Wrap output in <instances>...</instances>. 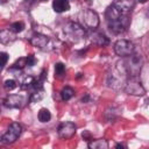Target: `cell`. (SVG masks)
<instances>
[{"label":"cell","instance_id":"obj_1","mask_svg":"<svg viewBox=\"0 0 149 149\" xmlns=\"http://www.w3.org/2000/svg\"><path fill=\"white\" fill-rule=\"evenodd\" d=\"M105 16H106L108 29L113 34H122V33H125L127 30V28L129 26V17H128V15L126 13L120 12L113 5L107 7Z\"/></svg>","mask_w":149,"mask_h":149},{"label":"cell","instance_id":"obj_14","mask_svg":"<svg viewBox=\"0 0 149 149\" xmlns=\"http://www.w3.org/2000/svg\"><path fill=\"white\" fill-rule=\"evenodd\" d=\"M90 149H107L109 147L107 140L105 139H97V140H91L87 144Z\"/></svg>","mask_w":149,"mask_h":149},{"label":"cell","instance_id":"obj_22","mask_svg":"<svg viewBox=\"0 0 149 149\" xmlns=\"http://www.w3.org/2000/svg\"><path fill=\"white\" fill-rule=\"evenodd\" d=\"M43 95H44L43 94V90H38V91H35L34 93H31L29 100H30V102H37V101L42 100Z\"/></svg>","mask_w":149,"mask_h":149},{"label":"cell","instance_id":"obj_9","mask_svg":"<svg viewBox=\"0 0 149 149\" xmlns=\"http://www.w3.org/2000/svg\"><path fill=\"white\" fill-rule=\"evenodd\" d=\"M83 21L84 24L90 29H95L99 26V15L93 9H85L83 13Z\"/></svg>","mask_w":149,"mask_h":149},{"label":"cell","instance_id":"obj_23","mask_svg":"<svg viewBox=\"0 0 149 149\" xmlns=\"http://www.w3.org/2000/svg\"><path fill=\"white\" fill-rule=\"evenodd\" d=\"M24 66H27V57H21V58H19V59L14 63V65H13L12 69H19V70H22Z\"/></svg>","mask_w":149,"mask_h":149},{"label":"cell","instance_id":"obj_2","mask_svg":"<svg viewBox=\"0 0 149 149\" xmlns=\"http://www.w3.org/2000/svg\"><path fill=\"white\" fill-rule=\"evenodd\" d=\"M64 34L66 35V37L70 41H72L74 43H77V42H79L86 37V31H85L84 27L80 26L78 22H73V21L68 22L65 24Z\"/></svg>","mask_w":149,"mask_h":149},{"label":"cell","instance_id":"obj_21","mask_svg":"<svg viewBox=\"0 0 149 149\" xmlns=\"http://www.w3.org/2000/svg\"><path fill=\"white\" fill-rule=\"evenodd\" d=\"M65 73V66L63 63H56L55 64V77L61 78Z\"/></svg>","mask_w":149,"mask_h":149},{"label":"cell","instance_id":"obj_12","mask_svg":"<svg viewBox=\"0 0 149 149\" xmlns=\"http://www.w3.org/2000/svg\"><path fill=\"white\" fill-rule=\"evenodd\" d=\"M49 38L45 36V35H42V34H35L31 36L30 38V44L33 47H36L38 49H43L44 47H47V43H48Z\"/></svg>","mask_w":149,"mask_h":149},{"label":"cell","instance_id":"obj_16","mask_svg":"<svg viewBox=\"0 0 149 149\" xmlns=\"http://www.w3.org/2000/svg\"><path fill=\"white\" fill-rule=\"evenodd\" d=\"M92 41H93L95 44L100 45V47L107 45V44L109 43L108 38H107L104 34H101V33H95V34H93V36H92Z\"/></svg>","mask_w":149,"mask_h":149},{"label":"cell","instance_id":"obj_26","mask_svg":"<svg viewBox=\"0 0 149 149\" xmlns=\"http://www.w3.org/2000/svg\"><path fill=\"white\" fill-rule=\"evenodd\" d=\"M1 55V68L3 69L5 68V65L7 64V61H8V55H7V52H1L0 54Z\"/></svg>","mask_w":149,"mask_h":149},{"label":"cell","instance_id":"obj_6","mask_svg":"<svg viewBox=\"0 0 149 149\" xmlns=\"http://www.w3.org/2000/svg\"><path fill=\"white\" fill-rule=\"evenodd\" d=\"M123 90L129 95H137V97H140V95H143L146 93V90H144L142 83L137 79V77L127 78Z\"/></svg>","mask_w":149,"mask_h":149},{"label":"cell","instance_id":"obj_8","mask_svg":"<svg viewBox=\"0 0 149 149\" xmlns=\"http://www.w3.org/2000/svg\"><path fill=\"white\" fill-rule=\"evenodd\" d=\"M76 130H77V126L71 121L62 122L58 126V135L61 139H64V140H70L71 137H73L76 134Z\"/></svg>","mask_w":149,"mask_h":149},{"label":"cell","instance_id":"obj_17","mask_svg":"<svg viewBox=\"0 0 149 149\" xmlns=\"http://www.w3.org/2000/svg\"><path fill=\"white\" fill-rule=\"evenodd\" d=\"M73 95H74V90H73L72 87H70V86H65V87H63L62 91H61V98H62L63 101L70 100Z\"/></svg>","mask_w":149,"mask_h":149},{"label":"cell","instance_id":"obj_5","mask_svg":"<svg viewBox=\"0 0 149 149\" xmlns=\"http://www.w3.org/2000/svg\"><path fill=\"white\" fill-rule=\"evenodd\" d=\"M21 132H22V127L19 122H12L6 133H3L1 135V142L3 144H10V143H14L21 135Z\"/></svg>","mask_w":149,"mask_h":149},{"label":"cell","instance_id":"obj_3","mask_svg":"<svg viewBox=\"0 0 149 149\" xmlns=\"http://www.w3.org/2000/svg\"><path fill=\"white\" fill-rule=\"evenodd\" d=\"M126 74H127V71H126V68L123 65L122 70L120 69V66H115L114 70L108 74L107 77V84L109 87H113L115 90L120 88V87H125V84H126Z\"/></svg>","mask_w":149,"mask_h":149},{"label":"cell","instance_id":"obj_11","mask_svg":"<svg viewBox=\"0 0 149 149\" xmlns=\"http://www.w3.org/2000/svg\"><path fill=\"white\" fill-rule=\"evenodd\" d=\"M122 13H128L135 7V0H114L112 3Z\"/></svg>","mask_w":149,"mask_h":149},{"label":"cell","instance_id":"obj_19","mask_svg":"<svg viewBox=\"0 0 149 149\" xmlns=\"http://www.w3.org/2000/svg\"><path fill=\"white\" fill-rule=\"evenodd\" d=\"M34 83H35V78L31 77V76H28V77H26V78L22 80L20 87H21L22 90H27V88L31 87V86L34 85Z\"/></svg>","mask_w":149,"mask_h":149},{"label":"cell","instance_id":"obj_10","mask_svg":"<svg viewBox=\"0 0 149 149\" xmlns=\"http://www.w3.org/2000/svg\"><path fill=\"white\" fill-rule=\"evenodd\" d=\"M26 104V98L22 94H8L3 99V106L7 108H21Z\"/></svg>","mask_w":149,"mask_h":149},{"label":"cell","instance_id":"obj_13","mask_svg":"<svg viewBox=\"0 0 149 149\" xmlns=\"http://www.w3.org/2000/svg\"><path fill=\"white\" fill-rule=\"evenodd\" d=\"M52 9L56 13L68 12L70 9V2H69V0H54L52 1Z\"/></svg>","mask_w":149,"mask_h":149},{"label":"cell","instance_id":"obj_4","mask_svg":"<svg viewBox=\"0 0 149 149\" xmlns=\"http://www.w3.org/2000/svg\"><path fill=\"white\" fill-rule=\"evenodd\" d=\"M127 74L130 77H137L141 72L143 65V58L140 54H132L127 57V61L123 63Z\"/></svg>","mask_w":149,"mask_h":149},{"label":"cell","instance_id":"obj_25","mask_svg":"<svg viewBox=\"0 0 149 149\" xmlns=\"http://www.w3.org/2000/svg\"><path fill=\"white\" fill-rule=\"evenodd\" d=\"M36 64V58L34 57V55H28L27 56V66L31 68Z\"/></svg>","mask_w":149,"mask_h":149},{"label":"cell","instance_id":"obj_24","mask_svg":"<svg viewBox=\"0 0 149 149\" xmlns=\"http://www.w3.org/2000/svg\"><path fill=\"white\" fill-rule=\"evenodd\" d=\"M16 86H17V84H16V81H15L14 79H6L5 83H3V87H5L7 91H12V90H14Z\"/></svg>","mask_w":149,"mask_h":149},{"label":"cell","instance_id":"obj_15","mask_svg":"<svg viewBox=\"0 0 149 149\" xmlns=\"http://www.w3.org/2000/svg\"><path fill=\"white\" fill-rule=\"evenodd\" d=\"M15 40V33L12 31L9 28L8 29H3L0 31V41L1 43H8V42H12Z\"/></svg>","mask_w":149,"mask_h":149},{"label":"cell","instance_id":"obj_28","mask_svg":"<svg viewBox=\"0 0 149 149\" xmlns=\"http://www.w3.org/2000/svg\"><path fill=\"white\" fill-rule=\"evenodd\" d=\"M137 1H139V2H141V3H144V2H147L148 0H137Z\"/></svg>","mask_w":149,"mask_h":149},{"label":"cell","instance_id":"obj_27","mask_svg":"<svg viewBox=\"0 0 149 149\" xmlns=\"http://www.w3.org/2000/svg\"><path fill=\"white\" fill-rule=\"evenodd\" d=\"M115 148H126V146L121 144V143H118V144H115Z\"/></svg>","mask_w":149,"mask_h":149},{"label":"cell","instance_id":"obj_18","mask_svg":"<svg viewBox=\"0 0 149 149\" xmlns=\"http://www.w3.org/2000/svg\"><path fill=\"white\" fill-rule=\"evenodd\" d=\"M37 118H38V121H41V122H48V121H50V119H51V113H50V111L47 109V108H41V109L38 111Z\"/></svg>","mask_w":149,"mask_h":149},{"label":"cell","instance_id":"obj_20","mask_svg":"<svg viewBox=\"0 0 149 149\" xmlns=\"http://www.w3.org/2000/svg\"><path fill=\"white\" fill-rule=\"evenodd\" d=\"M9 29L12 31H14L15 34L17 33H21L23 29H24V23L21 22V21H17V22H13L10 26H9Z\"/></svg>","mask_w":149,"mask_h":149},{"label":"cell","instance_id":"obj_7","mask_svg":"<svg viewBox=\"0 0 149 149\" xmlns=\"http://www.w3.org/2000/svg\"><path fill=\"white\" fill-rule=\"evenodd\" d=\"M134 50H135L134 43L128 40L121 38L114 43V52L120 57H128L132 54H134Z\"/></svg>","mask_w":149,"mask_h":149}]
</instances>
